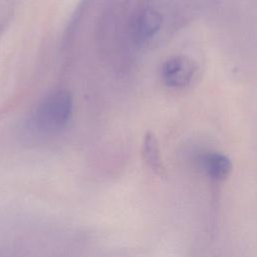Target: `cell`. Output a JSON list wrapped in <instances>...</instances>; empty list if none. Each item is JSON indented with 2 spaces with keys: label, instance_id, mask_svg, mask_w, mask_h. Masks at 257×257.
<instances>
[{
  "label": "cell",
  "instance_id": "1",
  "mask_svg": "<svg viewBox=\"0 0 257 257\" xmlns=\"http://www.w3.org/2000/svg\"><path fill=\"white\" fill-rule=\"evenodd\" d=\"M72 112V97L67 90H56L47 95L34 113L35 127L46 134L61 131Z\"/></svg>",
  "mask_w": 257,
  "mask_h": 257
},
{
  "label": "cell",
  "instance_id": "5",
  "mask_svg": "<svg viewBox=\"0 0 257 257\" xmlns=\"http://www.w3.org/2000/svg\"><path fill=\"white\" fill-rule=\"evenodd\" d=\"M143 155L149 166L156 172L162 171V161L158 141L153 133H147L143 142Z\"/></svg>",
  "mask_w": 257,
  "mask_h": 257
},
{
  "label": "cell",
  "instance_id": "2",
  "mask_svg": "<svg viewBox=\"0 0 257 257\" xmlns=\"http://www.w3.org/2000/svg\"><path fill=\"white\" fill-rule=\"evenodd\" d=\"M194 71L195 67L191 60L183 56H175L164 63L162 76L169 86L184 87L191 82Z\"/></svg>",
  "mask_w": 257,
  "mask_h": 257
},
{
  "label": "cell",
  "instance_id": "3",
  "mask_svg": "<svg viewBox=\"0 0 257 257\" xmlns=\"http://www.w3.org/2000/svg\"><path fill=\"white\" fill-rule=\"evenodd\" d=\"M162 25L161 14L151 8L141 10L132 22V33L137 43H144L154 37Z\"/></svg>",
  "mask_w": 257,
  "mask_h": 257
},
{
  "label": "cell",
  "instance_id": "6",
  "mask_svg": "<svg viewBox=\"0 0 257 257\" xmlns=\"http://www.w3.org/2000/svg\"><path fill=\"white\" fill-rule=\"evenodd\" d=\"M13 0H0V33L9 25L13 14Z\"/></svg>",
  "mask_w": 257,
  "mask_h": 257
},
{
  "label": "cell",
  "instance_id": "4",
  "mask_svg": "<svg viewBox=\"0 0 257 257\" xmlns=\"http://www.w3.org/2000/svg\"><path fill=\"white\" fill-rule=\"evenodd\" d=\"M205 174L212 180L222 181L228 177L232 170V163L229 158L220 153H207L200 161Z\"/></svg>",
  "mask_w": 257,
  "mask_h": 257
}]
</instances>
